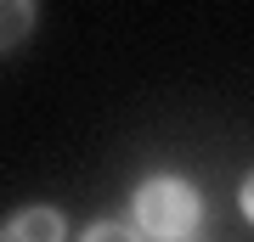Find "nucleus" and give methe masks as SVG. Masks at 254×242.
Instances as JSON below:
<instances>
[{
  "mask_svg": "<svg viewBox=\"0 0 254 242\" xmlns=\"http://www.w3.org/2000/svg\"><path fill=\"white\" fill-rule=\"evenodd\" d=\"M40 23V0H0V51H17Z\"/></svg>",
  "mask_w": 254,
  "mask_h": 242,
  "instance_id": "3",
  "label": "nucleus"
},
{
  "mask_svg": "<svg viewBox=\"0 0 254 242\" xmlns=\"http://www.w3.org/2000/svg\"><path fill=\"white\" fill-rule=\"evenodd\" d=\"M130 220L153 242H187L203 225V197L187 175H147L130 197Z\"/></svg>",
  "mask_w": 254,
  "mask_h": 242,
  "instance_id": "1",
  "label": "nucleus"
},
{
  "mask_svg": "<svg viewBox=\"0 0 254 242\" xmlns=\"http://www.w3.org/2000/svg\"><path fill=\"white\" fill-rule=\"evenodd\" d=\"M79 242H147V237L136 231V225H119V220H96V225H91V231H85Z\"/></svg>",
  "mask_w": 254,
  "mask_h": 242,
  "instance_id": "4",
  "label": "nucleus"
},
{
  "mask_svg": "<svg viewBox=\"0 0 254 242\" xmlns=\"http://www.w3.org/2000/svg\"><path fill=\"white\" fill-rule=\"evenodd\" d=\"M0 242H68V220L51 203H28L0 225Z\"/></svg>",
  "mask_w": 254,
  "mask_h": 242,
  "instance_id": "2",
  "label": "nucleus"
}]
</instances>
